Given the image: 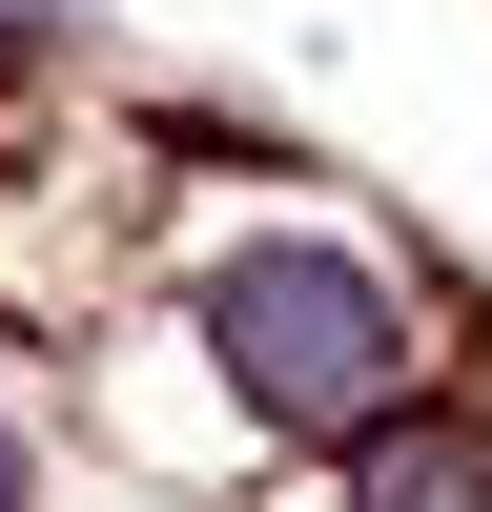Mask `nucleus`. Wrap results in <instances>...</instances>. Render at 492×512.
Masks as SVG:
<instances>
[{
	"label": "nucleus",
	"mask_w": 492,
	"mask_h": 512,
	"mask_svg": "<svg viewBox=\"0 0 492 512\" xmlns=\"http://www.w3.org/2000/svg\"><path fill=\"white\" fill-rule=\"evenodd\" d=\"M349 512H492V410L410 390L390 431H349Z\"/></svg>",
	"instance_id": "f03ea898"
},
{
	"label": "nucleus",
	"mask_w": 492,
	"mask_h": 512,
	"mask_svg": "<svg viewBox=\"0 0 492 512\" xmlns=\"http://www.w3.org/2000/svg\"><path fill=\"white\" fill-rule=\"evenodd\" d=\"M185 349H205V390L246 410V451H349V431H390V410L451 369L431 349V287L369 267L349 226H226L205 287H185Z\"/></svg>",
	"instance_id": "f257e3e1"
},
{
	"label": "nucleus",
	"mask_w": 492,
	"mask_h": 512,
	"mask_svg": "<svg viewBox=\"0 0 492 512\" xmlns=\"http://www.w3.org/2000/svg\"><path fill=\"white\" fill-rule=\"evenodd\" d=\"M0 512H41V451H21V431H0Z\"/></svg>",
	"instance_id": "7ed1b4c3"
},
{
	"label": "nucleus",
	"mask_w": 492,
	"mask_h": 512,
	"mask_svg": "<svg viewBox=\"0 0 492 512\" xmlns=\"http://www.w3.org/2000/svg\"><path fill=\"white\" fill-rule=\"evenodd\" d=\"M0 21H62V0H0Z\"/></svg>",
	"instance_id": "20e7f679"
}]
</instances>
